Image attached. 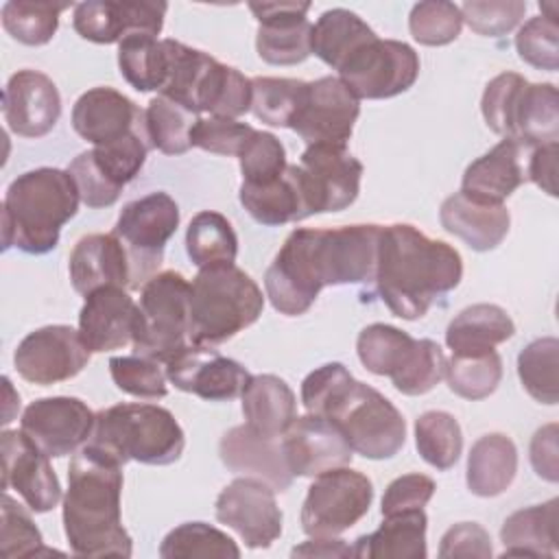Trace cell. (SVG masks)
<instances>
[{
    "mask_svg": "<svg viewBox=\"0 0 559 559\" xmlns=\"http://www.w3.org/2000/svg\"><path fill=\"white\" fill-rule=\"evenodd\" d=\"M380 231L382 225L373 223L293 229L264 273L271 306L297 317L310 310L325 286L376 282Z\"/></svg>",
    "mask_w": 559,
    "mask_h": 559,
    "instance_id": "obj_1",
    "label": "cell"
},
{
    "mask_svg": "<svg viewBox=\"0 0 559 559\" xmlns=\"http://www.w3.org/2000/svg\"><path fill=\"white\" fill-rule=\"evenodd\" d=\"M461 277L463 260L452 245L428 238L408 223L382 225L373 284L395 317L421 319Z\"/></svg>",
    "mask_w": 559,
    "mask_h": 559,
    "instance_id": "obj_2",
    "label": "cell"
},
{
    "mask_svg": "<svg viewBox=\"0 0 559 559\" xmlns=\"http://www.w3.org/2000/svg\"><path fill=\"white\" fill-rule=\"evenodd\" d=\"M122 465L85 443L68 467L63 531L76 557H131L133 539L122 526Z\"/></svg>",
    "mask_w": 559,
    "mask_h": 559,
    "instance_id": "obj_3",
    "label": "cell"
},
{
    "mask_svg": "<svg viewBox=\"0 0 559 559\" xmlns=\"http://www.w3.org/2000/svg\"><path fill=\"white\" fill-rule=\"evenodd\" d=\"M79 190L68 170L41 166L15 177L2 203V249L41 255L57 247L61 227L79 210Z\"/></svg>",
    "mask_w": 559,
    "mask_h": 559,
    "instance_id": "obj_4",
    "label": "cell"
},
{
    "mask_svg": "<svg viewBox=\"0 0 559 559\" xmlns=\"http://www.w3.org/2000/svg\"><path fill=\"white\" fill-rule=\"evenodd\" d=\"M264 310V295L236 264L199 269L190 284L188 336L192 345H221L253 325Z\"/></svg>",
    "mask_w": 559,
    "mask_h": 559,
    "instance_id": "obj_5",
    "label": "cell"
},
{
    "mask_svg": "<svg viewBox=\"0 0 559 559\" xmlns=\"http://www.w3.org/2000/svg\"><path fill=\"white\" fill-rule=\"evenodd\" d=\"M87 443L120 465H170L181 459L186 435L168 408L129 402L98 411Z\"/></svg>",
    "mask_w": 559,
    "mask_h": 559,
    "instance_id": "obj_6",
    "label": "cell"
},
{
    "mask_svg": "<svg viewBox=\"0 0 559 559\" xmlns=\"http://www.w3.org/2000/svg\"><path fill=\"white\" fill-rule=\"evenodd\" d=\"M319 415L332 419L352 450L365 459H391L406 443L402 413L378 389L354 380V376L330 395Z\"/></svg>",
    "mask_w": 559,
    "mask_h": 559,
    "instance_id": "obj_7",
    "label": "cell"
},
{
    "mask_svg": "<svg viewBox=\"0 0 559 559\" xmlns=\"http://www.w3.org/2000/svg\"><path fill=\"white\" fill-rule=\"evenodd\" d=\"M190 282L177 271L155 273L140 293V332L133 352L144 358L168 362L186 345L188 336Z\"/></svg>",
    "mask_w": 559,
    "mask_h": 559,
    "instance_id": "obj_8",
    "label": "cell"
},
{
    "mask_svg": "<svg viewBox=\"0 0 559 559\" xmlns=\"http://www.w3.org/2000/svg\"><path fill=\"white\" fill-rule=\"evenodd\" d=\"M179 227V205L168 192H151L127 203L116 221L114 236L129 260V290L144 286L164 260L166 242Z\"/></svg>",
    "mask_w": 559,
    "mask_h": 559,
    "instance_id": "obj_9",
    "label": "cell"
},
{
    "mask_svg": "<svg viewBox=\"0 0 559 559\" xmlns=\"http://www.w3.org/2000/svg\"><path fill=\"white\" fill-rule=\"evenodd\" d=\"M373 500L371 480L345 467L314 478L301 507V528L310 537H336L362 520Z\"/></svg>",
    "mask_w": 559,
    "mask_h": 559,
    "instance_id": "obj_10",
    "label": "cell"
},
{
    "mask_svg": "<svg viewBox=\"0 0 559 559\" xmlns=\"http://www.w3.org/2000/svg\"><path fill=\"white\" fill-rule=\"evenodd\" d=\"M419 76V55L397 39H371L338 70V79L367 100L393 98L413 87Z\"/></svg>",
    "mask_w": 559,
    "mask_h": 559,
    "instance_id": "obj_11",
    "label": "cell"
},
{
    "mask_svg": "<svg viewBox=\"0 0 559 559\" xmlns=\"http://www.w3.org/2000/svg\"><path fill=\"white\" fill-rule=\"evenodd\" d=\"M90 356L92 352L79 330L70 325H44L20 341L13 365L26 382L50 386L79 376L87 367Z\"/></svg>",
    "mask_w": 559,
    "mask_h": 559,
    "instance_id": "obj_12",
    "label": "cell"
},
{
    "mask_svg": "<svg viewBox=\"0 0 559 559\" xmlns=\"http://www.w3.org/2000/svg\"><path fill=\"white\" fill-rule=\"evenodd\" d=\"M96 413L70 395L39 397L31 402L20 419V430L50 459L79 452L92 437Z\"/></svg>",
    "mask_w": 559,
    "mask_h": 559,
    "instance_id": "obj_13",
    "label": "cell"
},
{
    "mask_svg": "<svg viewBox=\"0 0 559 559\" xmlns=\"http://www.w3.org/2000/svg\"><path fill=\"white\" fill-rule=\"evenodd\" d=\"M299 173L312 214L341 212L360 192L362 164L345 144H310L301 153Z\"/></svg>",
    "mask_w": 559,
    "mask_h": 559,
    "instance_id": "obj_14",
    "label": "cell"
},
{
    "mask_svg": "<svg viewBox=\"0 0 559 559\" xmlns=\"http://www.w3.org/2000/svg\"><path fill=\"white\" fill-rule=\"evenodd\" d=\"M216 520L234 528L245 546L269 548L282 535V511L275 489L251 476L234 478L216 498Z\"/></svg>",
    "mask_w": 559,
    "mask_h": 559,
    "instance_id": "obj_15",
    "label": "cell"
},
{
    "mask_svg": "<svg viewBox=\"0 0 559 559\" xmlns=\"http://www.w3.org/2000/svg\"><path fill=\"white\" fill-rule=\"evenodd\" d=\"M360 114V100L338 76H321L306 87L293 131L310 144H347Z\"/></svg>",
    "mask_w": 559,
    "mask_h": 559,
    "instance_id": "obj_16",
    "label": "cell"
},
{
    "mask_svg": "<svg viewBox=\"0 0 559 559\" xmlns=\"http://www.w3.org/2000/svg\"><path fill=\"white\" fill-rule=\"evenodd\" d=\"M168 380L186 393L207 402H229L238 397L251 373L234 358L218 354L210 345H186L166 362Z\"/></svg>",
    "mask_w": 559,
    "mask_h": 559,
    "instance_id": "obj_17",
    "label": "cell"
},
{
    "mask_svg": "<svg viewBox=\"0 0 559 559\" xmlns=\"http://www.w3.org/2000/svg\"><path fill=\"white\" fill-rule=\"evenodd\" d=\"M2 489H15L35 513L55 509L61 500V485L44 454L22 430H2Z\"/></svg>",
    "mask_w": 559,
    "mask_h": 559,
    "instance_id": "obj_18",
    "label": "cell"
},
{
    "mask_svg": "<svg viewBox=\"0 0 559 559\" xmlns=\"http://www.w3.org/2000/svg\"><path fill=\"white\" fill-rule=\"evenodd\" d=\"M284 454L293 476L317 478L330 469L345 467L354 459V450L341 428L321 415H301L282 435Z\"/></svg>",
    "mask_w": 559,
    "mask_h": 559,
    "instance_id": "obj_19",
    "label": "cell"
},
{
    "mask_svg": "<svg viewBox=\"0 0 559 559\" xmlns=\"http://www.w3.org/2000/svg\"><path fill=\"white\" fill-rule=\"evenodd\" d=\"M260 22L255 35L258 57L271 66H295L312 55L310 2H251Z\"/></svg>",
    "mask_w": 559,
    "mask_h": 559,
    "instance_id": "obj_20",
    "label": "cell"
},
{
    "mask_svg": "<svg viewBox=\"0 0 559 559\" xmlns=\"http://www.w3.org/2000/svg\"><path fill=\"white\" fill-rule=\"evenodd\" d=\"M166 2L87 0L74 4V31L94 44H120L129 35L157 37L164 26Z\"/></svg>",
    "mask_w": 559,
    "mask_h": 559,
    "instance_id": "obj_21",
    "label": "cell"
},
{
    "mask_svg": "<svg viewBox=\"0 0 559 559\" xmlns=\"http://www.w3.org/2000/svg\"><path fill=\"white\" fill-rule=\"evenodd\" d=\"M140 304L120 286H105L85 297L79 312V334L94 354L133 345L140 332Z\"/></svg>",
    "mask_w": 559,
    "mask_h": 559,
    "instance_id": "obj_22",
    "label": "cell"
},
{
    "mask_svg": "<svg viewBox=\"0 0 559 559\" xmlns=\"http://www.w3.org/2000/svg\"><path fill=\"white\" fill-rule=\"evenodd\" d=\"M2 116L20 138L50 133L61 116V96L55 81L39 70H17L2 92Z\"/></svg>",
    "mask_w": 559,
    "mask_h": 559,
    "instance_id": "obj_23",
    "label": "cell"
},
{
    "mask_svg": "<svg viewBox=\"0 0 559 559\" xmlns=\"http://www.w3.org/2000/svg\"><path fill=\"white\" fill-rule=\"evenodd\" d=\"M218 454L229 472L260 478L275 491H286L293 485L295 476L288 467L282 437L262 435L249 424L234 426L221 437Z\"/></svg>",
    "mask_w": 559,
    "mask_h": 559,
    "instance_id": "obj_24",
    "label": "cell"
},
{
    "mask_svg": "<svg viewBox=\"0 0 559 559\" xmlns=\"http://www.w3.org/2000/svg\"><path fill=\"white\" fill-rule=\"evenodd\" d=\"M144 124V111L114 87H92L72 107L74 131L94 146L111 144Z\"/></svg>",
    "mask_w": 559,
    "mask_h": 559,
    "instance_id": "obj_25",
    "label": "cell"
},
{
    "mask_svg": "<svg viewBox=\"0 0 559 559\" xmlns=\"http://www.w3.org/2000/svg\"><path fill=\"white\" fill-rule=\"evenodd\" d=\"M528 151L518 140L502 138L491 151L465 168L459 192L483 203H502L526 181L524 157Z\"/></svg>",
    "mask_w": 559,
    "mask_h": 559,
    "instance_id": "obj_26",
    "label": "cell"
},
{
    "mask_svg": "<svg viewBox=\"0 0 559 559\" xmlns=\"http://www.w3.org/2000/svg\"><path fill=\"white\" fill-rule=\"evenodd\" d=\"M68 262L72 286L83 297L105 286H120L129 290L131 273L127 251L114 234L83 236L74 245Z\"/></svg>",
    "mask_w": 559,
    "mask_h": 559,
    "instance_id": "obj_27",
    "label": "cell"
},
{
    "mask_svg": "<svg viewBox=\"0 0 559 559\" xmlns=\"http://www.w3.org/2000/svg\"><path fill=\"white\" fill-rule=\"evenodd\" d=\"M439 221L443 229L474 251L496 249L509 234L511 214L502 203H483L456 192L441 203Z\"/></svg>",
    "mask_w": 559,
    "mask_h": 559,
    "instance_id": "obj_28",
    "label": "cell"
},
{
    "mask_svg": "<svg viewBox=\"0 0 559 559\" xmlns=\"http://www.w3.org/2000/svg\"><path fill=\"white\" fill-rule=\"evenodd\" d=\"M238 199L253 221L269 227L297 223L312 216L297 164L286 166L284 175H280L269 183H262V186L240 183Z\"/></svg>",
    "mask_w": 559,
    "mask_h": 559,
    "instance_id": "obj_29",
    "label": "cell"
},
{
    "mask_svg": "<svg viewBox=\"0 0 559 559\" xmlns=\"http://www.w3.org/2000/svg\"><path fill=\"white\" fill-rule=\"evenodd\" d=\"M428 518L424 509L384 515L378 531L362 535L352 546L358 559H424Z\"/></svg>",
    "mask_w": 559,
    "mask_h": 559,
    "instance_id": "obj_30",
    "label": "cell"
},
{
    "mask_svg": "<svg viewBox=\"0 0 559 559\" xmlns=\"http://www.w3.org/2000/svg\"><path fill=\"white\" fill-rule=\"evenodd\" d=\"M240 397L242 415L247 419L245 424L262 435L282 437L297 417V397L293 389L286 380L273 373L251 376Z\"/></svg>",
    "mask_w": 559,
    "mask_h": 559,
    "instance_id": "obj_31",
    "label": "cell"
},
{
    "mask_svg": "<svg viewBox=\"0 0 559 559\" xmlns=\"http://www.w3.org/2000/svg\"><path fill=\"white\" fill-rule=\"evenodd\" d=\"M559 500L550 498L544 504H533L511 513L502 528L504 557H555L557 555Z\"/></svg>",
    "mask_w": 559,
    "mask_h": 559,
    "instance_id": "obj_32",
    "label": "cell"
},
{
    "mask_svg": "<svg viewBox=\"0 0 559 559\" xmlns=\"http://www.w3.org/2000/svg\"><path fill=\"white\" fill-rule=\"evenodd\" d=\"M518 474V448L502 432L483 435L467 454V487L480 498L504 493Z\"/></svg>",
    "mask_w": 559,
    "mask_h": 559,
    "instance_id": "obj_33",
    "label": "cell"
},
{
    "mask_svg": "<svg viewBox=\"0 0 559 559\" xmlns=\"http://www.w3.org/2000/svg\"><path fill=\"white\" fill-rule=\"evenodd\" d=\"M515 332L513 319L496 304H474L463 308L445 330L452 354H483L509 341Z\"/></svg>",
    "mask_w": 559,
    "mask_h": 559,
    "instance_id": "obj_34",
    "label": "cell"
},
{
    "mask_svg": "<svg viewBox=\"0 0 559 559\" xmlns=\"http://www.w3.org/2000/svg\"><path fill=\"white\" fill-rule=\"evenodd\" d=\"M367 22L349 9H330L321 13L312 26V52L332 70H341L347 59L358 52L367 41L376 39Z\"/></svg>",
    "mask_w": 559,
    "mask_h": 559,
    "instance_id": "obj_35",
    "label": "cell"
},
{
    "mask_svg": "<svg viewBox=\"0 0 559 559\" xmlns=\"http://www.w3.org/2000/svg\"><path fill=\"white\" fill-rule=\"evenodd\" d=\"M513 140L526 148L559 140V96L552 83H526L515 107Z\"/></svg>",
    "mask_w": 559,
    "mask_h": 559,
    "instance_id": "obj_36",
    "label": "cell"
},
{
    "mask_svg": "<svg viewBox=\"0 0 559 559\" xmlns=\"http://www.w3.org/2000/svg\"><path fill=\"white\" fill-rule=\"evenodd\" d=\"M118 68L124 81L138 92H162L168 74L166 39L129 35L118 44Z\"/></svg>",
    "mask_w": 559,
    "mask_h": 559,
    "instance_id": "obj_37",
    "label": "cell"
},
{
    "mask_svg": "<svg viewBox=\"0 0 559 559\" xmlns=\"http://www.w3.org/2000/svg\"><path fill=\"white\" fill-rule=\"evenodd\" d=\"M199 120V114L162 94L151 98L148 107L144 109V129L151 148H157L164 155H181L190 151L192 131Z\"/></svg>",
    "mask_w": 559,
    "mask_h": 559,
    "instance_id": "obj_38",
    "label": "cell"
},
{
    "mask_svg": "<svg viewBox=\"0 0 559 559\" xmlns=\"http://www.w3.org/2000/svg\"><path fill=\"white\" fill-rule=\"evenodd\" d=\"M186 251L199 269L212 264H234L238 255V236L223 214L203 210L194 214L188 225Z\"/></svg>",
    "mask_w": 559,
    "mask_h": 559,
    "instance_id": "obj_39",
    "label": "cell"
},
{
    "mask_svg": "<svg viewBox=\"0 0 559 559\" xmlns=\"http://www.w3.org/2000/svg\"><path fill=\"white\" fill-rule=\"evenodd\" d=\"M66 9H70V2L11 0L2 4V26L24 46H44L55 37L59 15Z\"/></svg>",
    "mask_w": 559,
    "mask_h": 559,
    "instance_id": "obj_40",
    "label": "cell"
},
{
    "mask_svg": "<svg viewBox=\"0 0 559 559\" xmlns=\"http://www.w3.org/2000/svg\"><path fill=\"white\" fill-rule=\"evenodd\" d=\"M415 445L421 459L435 469H450L463 452V432L454 415L426 411L415 421Z\"/></svg>",
    "mask_w": 559,
    "mask_h": 559,
    "instance_id": "obj_41",
    "label": "cell"
},
{
    "mask_svg": "<svg viewBox=\"0 0 559 559\" xmlns=\"http://www.w3.org/2000/svg\"><path fill=\"white\" fill-rule=\"evenodd\" d=\"M306 81L255 76L251 79V111L271 127H293L306 96Z\"/></svg>",
    "mask_w": 559,
    "mask_h": 559,
    "instance_id": "obj_42",
    "label": "cell"
},
{
    "mask_svg": "<svg viewBox=\"0 0 559 559\" xmlns=\"http://www.w3.org/2000/svg\"><path fill=\"white\" fill-rule=\"evenodd\" d=\"M415 338L389 323H371L360 330L356 352L367 371L376 376H393L406 362Z\"/></svg>",
    "mask_w": 559,
    "mask_h": 559,
    "instance_id": "obj_43",
    "label": "cell"
},
{
    "mask_svg": "<svg viewBox=\"0 0 559 559\" xmlns=\"http://www.w3.org/2000/svg\"><path fill=\"white\" fill-rule=\"evenodd\" d=\"M559 341L544 336L531 341L518 356V376L526 393L542 404H557L559 400Z\"/></svg>",
    "mask_w": 559,
    "mask_h": 559,
    "instance_id": "obj_44",
    "label": "cell"
},
{
    "mask_svg": "<svg viewBox=\"0 0 559 559\" xmlns=\"http://www.w3.org/2000/svg\"><path fill=\"white\" fill-rule=\"evenodd\" d=\"M452 393L465 400L489 397L502 380V358L496 349L483 354H452L445 369Z\"/></svg>",
    "mask_w": 559,
    "mask_h": 559,
    "instance_id": "obj_45",
    "label": "cell"
},
{
    "mask_svg": "<svg viewBox=\"0 0 559 559\" xmlns=\"http://www.w3.org/2000/svg\"><path fill=\"white\" fill-rule=\"evenodd\" d=\"M159 557L164 559H192V557L238 559L240 548L227 533L205 522H183L162 539Z\"/></svg>",
    "mask_w": 559,
    "mask_h": 559,
    "instance_id": "obj_46",
    "label": "cell"
},
{
    "mask_svg": "<svg viewBox=\"0 0 559 559\" xmlns=\"http://www.w3.org/2000/svg\"><path fill=\"white\" fill-rule=\"evenodd\" d=\"M445 369L448 358L443 349L430 338H415L406 362L391 376V382L404 395H424L445 378Z\"/></svg>",
    "mask_w": 559,
    "mask_h": 559,
    "instance_id": "obj_47",
    "label": "cell"
},
{
    "mask_svg": "<svg viewBox=\"0 0 559 559\" xmlns=\"http://www.w3.org/2000/svg\"><path fill=\"white\" fill-rule=\"evenodd\" d=\"M148 148H151V144L146 138V129L142 124L140 129L131 131L129 135H124L111 144H105V146H94L90 151H92L96 166L116 186L124 188L142 170Z\"/></svg>",
    "mask_w": 559,
    "mask_h": 559,
    "instance_id": "obj_48",
    "label": "cell"
},
{
    "mask_svg": "<svg viewBox=\"0 0 559 559\" xmlns=\"http://www.w3.org/2000/svg\"><path fill=\"white\" fill-rule=\"evenodd\" d=\"M109 373L114 384L133 397L159 400L168 393L166 389V365L144 356H114L109 360Z\"/></svg>",
    "mask_w": 559,
    "mask_h": 559,
    "instance_id": "obj_49",
    "label": "cell"
},
{
    "mask_svg": "<svg viewBox=\"0 0 559 559\" xmlns=\"http://www.w3.org/2000/svg\"><path fill=\"white\" fill-rule=\"evenodd\" d=\"M0 552L4 559H26V557H39V555H52L57 550H50L44 546L41 533L35 526L31 513L13 500L7 491L2 496V537H0Z\"/></svg>",
    "mask_w": 559,
    "mask_h": 559,
    "instance_id": "obj_50",
    "label": "cell"
},
{
    "mask_svg": "<svg viewBox=\"0 0 559 559\" xmlns=\"http://www.w3.org/2000/svg\"><path fill=\"white\" fill-rule=\"evenodd\" d=\"M463 15L461 7L454 2L430 0L419 2L411 9L408 31L415 41L424 46H445L454 41L461 33Z\"/></svg>",
    "mask_w": 559,
    "mask_h": 559,
    "instance_id": "obj_51",
    "label": "cell"
},
{
    "mask_svg": "<svg viewBox=\"0 0 559 559\" xmlns=\"http://www.w3.org/2000/svg\"><path fill=\"white\" fill-rule=\"evenodd\" d=\"M526 83L528 81L518 72H502L487 83L480 100V111L493 133L513 140L515 107Z\"/></svg>",
    "mask_w": 559,
    "mask_h": 559,
    "instance_id": "obj_52",
    "label": "cell"
},
{
    "mask_svg": "<svg viewBox=\"0 0 559 559\" xmlns=\"http://www.w3.org/2000/svg\"><path fill=\"white\" fill-rule=\"evenodd\" d=\"M242 183L262 186L286 170V148L284 144L269 131H253L238 153Z\"/></svg>",
    "mask_w": 559,
    "mask_h": 559,
    "instance_id": "obj_53",
    "label": "cell"
},
{
    "mask_svg": "<svg viewBox=\"0 0 559 559\" xmlns=\"http://www.w3.org/2000/svg\"><path fill=\"white\" fill-rule=\"evenodd\" d=\"M515 50L533 68L555 72L559 68V26L557 20L535 15L515 35Z\"/></svg>",
    "mask_w": 559,
    "mask_h": 559,
    "instance_id": "obj_54",
    "label": "cell"
},
{
    "mask_svg": "<svg viewBox=\"0 0 559 559\" xmlns=\"http://www.w3.org/2000/svg\"><path fill=\"white\" fill-rule=\"evenodd\" d=\"M526 2L522 0H469L461 4V15L467 26L485 37L511 33L524 17Z\"/></svg>",
    "mask_w": 559,
    "mask_h": 559,
    "instance_id": "obj_55",
    "label": "cell"
},
{
    "mask_svg": "<svg viewBox=\"0 0 559 559\" xmlns=\"http://www.w3.org/2000/svg\"><path fill=\"white\" fill-rule=\"evenodd\" d=\"M255 129L247 122H238L234 118H201L192 131V146H199L214 155H234L242 151L245 142Z\"/></svg>",
    "mask_w": 559,
    "mask_h": 559,
    "instance_id": "obj_56",
    "label": "cell"
},
{
    "mask_svg": "<svg viewBox=\"0 0 559 559\" xmlns=\"http://www.w3.org/2000/svg\"><path fill=\"white\" fill-rule=\"evenodd\" d=\"M74 183H76V190H79V197L81 201L87 205V207H109L118 201L122 188L116 186L94 162L92 157V151H83L79 153L70 166L66 168Z\"/></svg>",
    "mask_w": 559,
    "mask_h": 559,
    "instance_id": "obj_57",
    "label": "cell"
},
{
    "mask_svg": "<svg viewBox=\"0 0 559 559\" xmlns=\"http://www.w3.org/2000/svg\"><path fill=\"white\" fill-rule=\"evenodd\" d=\"M435 480L426 474H404L389 483L384 496H382V515H393L402 511H415L424 509L432 493H435Z\"/></svg>",
    "mask_w": 559,
    "mask_h": 559,
    "instance_id": "obj_58",
    "label": "cell"
},
{
    "mask_svg": "<svg viewBox=\"0 0 559 559\" xmlns=\"http://www.w3.org/2000/svg\"><path fill=\"white\" fill-rule=\"evenodd\" d=\"M493 555L489 533L476 522H461L450 526L439 544V557H478L487 559Z\"/></svg>",
    "mask_w": 559,
    "mask_h": 559,
    "instance_id": "obj_59",
    "label": "cell"
},
{
    "mask_svg": "<svg viewBox=\"0 0 559 559\" xmlns=\"http://www.w3.org/2000/svg\"><path fill=\"white\" fill-rule=\"evenodd\" d=\"M531 465L535 474L548 483L559 478V459H557V424L539 428L531 439Z\"/></svg>",
    "mask_w": 559,
    "mask_h": 559,
    "instance_id": "obj_60",
    "label": "cell"
},
{
    "mask_svg": "<svg viewBox=\"0 0 559 559\" xmlns=\"http://www.w3.org/2000/svg\"><path fill=\"white\" fill-rule=\"evenodd\" d=\"M557 142L542 144L531 148L526 155V179H531L548 197H557Z\"/></svg>",
    "mask_w": 559,
    "mask_h": 559,
    "instance_id": "obj_61",
    "label": "cell"
},
{
    "mask_svg": "<svg viewBox=\"0 0 559 559\" xmlns=\"http://www.w3.org/2000/svg\"><path fill=\"white\" fill-rule=\"evenodd\" d=\"M290 557H352V546L334 537H310L308 542L295 546Z\"/></svg>",
    "mask_w": 559,
    "mask_h": 559,
    "instance_id": "obj_62",
    "label": "cell"
},
{
    "mask_svg": "<svg viewBox=\"0 0 559 559\" xmlns=\"http://www.w3.org/2000/svg\"><path fill=\"white\" fill-rule=\"evenodd\" d=\"M2 384H4V391L9 393V400H7V406H4V419H2V424L7 426L9 421H13V411H11V406H15V408H20V395L17 393H13V386H11V380L4 376L2 378Z\"/></svg>",
    "mask_w": 559,
    "mask_h": 559,
    "instance_id": "obj_63",
    "label": "cell"
}]
</instances>
